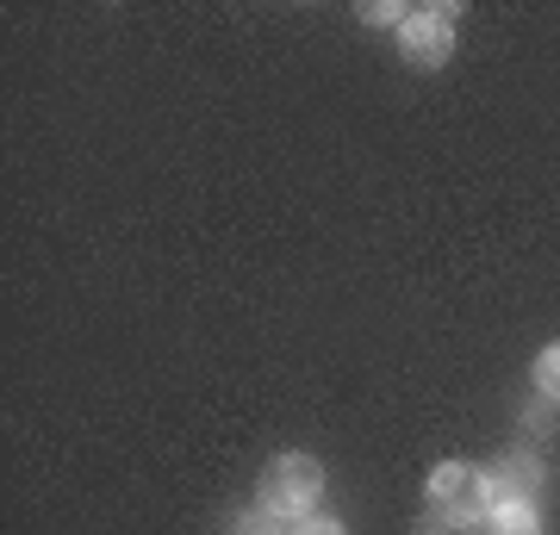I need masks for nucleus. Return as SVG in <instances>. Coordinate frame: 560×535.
Masks as SVG:
<instances>
[{
  "instance_id": "1",
  "label": "nucleus",
  "mask_w": 560,
  "mask_h": 535,
  "mask_svg": "<svg viewBox=\"0 0 560 535\" xmlns=\"http://www.w3.org/2000/svg\"><path fill=\"white\" fill-rule=\"evenodd\" d=\"M324 492V467L312 455H275L261 474V504L275 516H305Z\"/></svg>"
},
{
  "instance_id": "2",
  "label": "nucleus",
  "mask_w": 560,
  "mask_h": 535,
  "mask_svg": "<svg viewBox=\"0 0 560 535\" xmlns=\"http://www.w3.org/2000/svg\"><path fill=\"white\" fill-rule=\"evenodd\" d=\"M399 50H405V62H418V69L448 62V50H455V7H418V13H405Z\"/></svg>"
},
{
  "instance_id": "3",
  "label": "nucleus",
  "mask_w": 560,
  "mask_h": 535,
  "mask_svg": "<svg viewBox=\"0 0 560 535\" xmlns=\"http://www.w3.org/2000/svg\"><path fill=\"white\" fill-rule=\"evenodd\" d=\"M430 504L455 516V530L467 523V516H486V511H492L486 474H474V467H460V461H442L436 474H430Z\"/></svg>"
},
{
  "instance_id": "4",
  "label": "nucleus",
  "mask_w": 560,
  "mask_h": 535,
  "mask_svg": "<svg viewBox=\"0 0 560 535\" xmlns=\"http://www.w3.org/2000/svg\"><path fill=\"white\" fill-rule=\"evenodd\" d=\"M541 467L529 455H499L492 467H486V492H492V511L499 504H529V492H536Z\"/></svg>"
},
{
  "instance_id": "5",
  "label": "nucleus",
  "mask_w": 560,
  "mask_h": 535,
  "mask_svg": "<svg viewBox=\"0 0 560 535\" xmlns=\"http://www.w3.org/2000/svg\"><path fill=\"white\" fill-rule=\"evenodd\" d=\"M492 535H541V523L529 504H499L492 511Z\"/></svg>"
},
{
  "instance_id": "6",
  "label": "nucleus",
  "mask_w": 560,
  "mask_h": 535,
  "mask_svg": "<svg viewBox=\"0 0 560 535\" xmlns=\"http://www.w3.org/2000/svg\"><path fill=\"white\" fill-rule=\"evenodd\" d=\"M536 386L548 398H560V342H548V349L536 356Z\"/></svg>"
},
{
  "instance_id": "7",
  "label": "nucleus",
  "mask_w": 560,
  "mask_h": 535,
  "mask_svg": "<svg viewBox=\"0 0 560 535\" xmlns=\"http://www.w3.org/2000/svg\"><path fill=\"white\" fill-rule=\"evenodd\" d=\"M293 535H349L342 523H330V516H318V523H305V530H293Z\"/></svg>"
},
{
  "instance_id": "8",
  "label": "nucleus",
  "mask_w": 560,
  "mask_h": 535,
  "mask_svg": "<svg viewBox=\"0 0 560 535\" xmlns=\"http://www.w3.org/2000/svg\"><path fill=\"white\" fill-rule=\"evenodd\" d=\"M268 535H280V530H268Z\"/></svg>"
}]
</instances>
